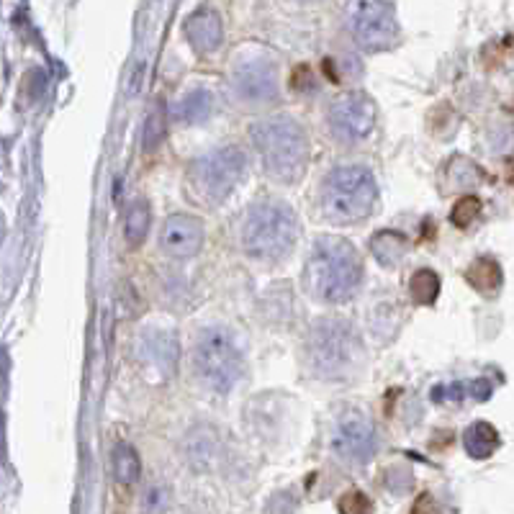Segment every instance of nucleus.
Returning a JSON list of instances; mask_svg holds the SVG:
<instances>
[{
  "mask_svg": "<svg viewBox=\"0 0 514 514\" xmlns=\"http://www.w3.org/2000/svg\"><path fill=\"white\" fill-rule=\"evenodd\" d=\"M468 283L481 293H494L502 288V268L494 257H479L466 273Z\"/></svg>",
  "mask_w": 514,
  "mask_h": 514,
  "instance_id": "18",
  "label": "nucleus"
},
{
  "mask_svg": "<svg viewBox=\"0 0 514 514\" xmlns=\"http://www.w3.org/2000/svg\"><path fill=\"white\" fill-rule=\"evenodd\" d=\"M463 445L473 458H489L499 448V432L489 422H473L463 435Z\"/></svg>",
  "mask_w": 514,
  "mask_h": 514,
  "instance_id": "15",
  "label": "nucleus"
},
{
  "mask_svg": "<svg viewBox=\"0 0 514 514\" xmlns=\"http://www.w3.org/2000/svg\"><path fill=\"white\" fill-rule=\"evenodd\" d=\"M114 476L119 484L132 486L142 479V461L132 445H116L114 450Z\"/></svg>",
  "mask_w": 514,
  "mask_h": 514,
  "instance_id": "19",
  "label": "nucleus"
},
{
  "mask_svg": "<svg viewBox=\"0 0 514 514\" xmlns=\"http://www.w3.org/2000/svg\"><path fill=\"white\" fill-rule=\"evenodd\" d=\"M306 288L327 304L353 299L363 281V260L342 237H319L306 260Z\"/></svg>",
  "mask_w": 514,
  "mask_h": 514,
  "instance_id": "1",
  "label": "nucleus"
},
{
  "mask_svg": "<svg viewBox=\"0 0 514 514\" xmlns=\"http://www.w3.org/2000/svg\"><path fill=\"white\" fill-rule=\"evenodd\" d=\"M206 227L198 216L173 214L165 219L160 229V247L165 255L175 260H188L204 250Z\"/></svg>",
  "mask_w": 514,
  "mask_h": 514,
  "instance_id": "11",
  "label": "nucleus"
},
{
  "mask_svg": "<svg viewBox=\"0 0 514 514\" xmlns=\"http://www.w3.org/2000/svg\"><path fill=\"white\" fill-rule=\"evenodd\" d=\"M170 507V491L165 486H150L142 497L144 514H162Z\"/></svg>",
  "mask_w": 514,
  "mask_h": 514,
  "instance_id": "24",
  "label": "nucleus"
},
{
  "mask_svg": "<svg viewBox=\"0 0 514 514\" xmlns=\"http://www.w3.org/2000/svg\"><path fill=\"white\" fill-rule=\"evenodd\" d=\"M409 293L419 306H432L440 296V275L430 268L417 270L409 281Z\"/></svg>",
  "mask_w": 514,
  "mask_h": 514,
  "instance_id": "20",
  "label": "nucleus"
},
{
  "mask_svg": "<svg viewBox=\"0 0 514 514\" xmlns=\"http://www.w3.org/2000/svg\"><path fill=\"white\" fill-rule=\"evenodd\" d=\"M247 173V155L240 147H222L211 155L196 160L191 168V183L196 193L211 204H222L224 198L240 186Z\"/></svg>",
  "mask_w": 514,
  "mask_h": 514,
  "instance_id": "7",
  "label": "nucleus"
},
{
  "mask_svg": "<svg viewBox=\"0 0 514 514\" xmlns=\"http://www.w3.org/2000/svg\"><path fill=\"white\" fill-rule=\"evenodd\" d=\"M350 26H353L360 47L368 52L391 49L399 39L394 3H383V0H368V3L350 6Z\"/></svg>",
  "mask_w": 514,
  "mask_h": 514,
  "instance_id": "8",
  "label": "nucleus"
},
{
  "mask_svg": "<svg viewBox=\"0 0 514 514\" xmlns=\"http://www.w3.org/2000/svg\"><path fill=\"white\" fill-rule=\"evenodd\" d=\"M165 132H168V126H165V116H162L160 108H155L144 124V152H152L157 144L165 139Z\"/></svg>",
  "mask_w": 514,
  "mask_h": 514,
  "instance_id": "23",
  "label": "nucleus"
},
{
  "mask_svg": "<svg viewBox=\"0 0 514 514\" xmlns=\"http://www.w3.org/2000/svg\"><path fill=\"white\" fill-rule=\"evenodd\" d=\"M193 365L198 378L216 394H229L234 383L240 381L245 360H242L240 345L234 342L232 332L222 324H211L198 332L196 350H193Z\"/></svg>",
  "mask_w": 514,
  "mask_h": 514,
  "instance_id": "6",
  "label": "nucleus"
},
{
  "mask_svg": "<svg viewBox=\"0 0 514 514\" xmlns=\"http://www.w3.org/2000/svg\"><path fill=\"white\" fill-rule=\"evenodd\" d=\"M234 90L247 103H270L278 98L275 67L265 60H245L234 70Z\"/></svg>",
  "mask_w": 514,
  "mask_h": 514,
  "instance_id": "12",
  "label": "nucleus"
},
{
  "mask_svg": "<svg viewBox=\"0 0 514 514\" xmlns=\"http://www.w3.org/2000/svg\"><path fill=\"white\" fill-rule=\"evenodd\" d=\"M337 509H340V514H373L376 512V509H373L371 497H368V494L360 489L345 491V494L340 497V502H337Z\"/></svg>",
  "mask_w": 514,
  "mask_h": 514,
  "instance_id": "21",
  "label": "nucleus"
},
{
  "mask_svg": "<svg viewBox=\"0 0 514 514\" xmlns=\"http://www.w3.org/2000/svg\"><path fill=\"white\" fill-rule=\"evenodd\" d=\"M311 371L319 378H345L363 358V342L345 319H319L306 342Z\"/></svg>",
  "mask_w": 514,
  "mask_h": 514,
  "instance_id": "5",
  "label": "nucleus"
},
{
  "mask_svg": "<svg viewBox=\"0 0 514 514\" xmlns=\"http://www.w3.org/2000/svg\"><path fill=\"white\" fill-rule=\"evenodd\" d=\"M409 250V240L399 232H378L371 240V252L383 268H394L404 260Z\"/></svg>",
  "mask_w": 514,
  "mask_h": 514,
  "instance_id": "14",
  "label": "nucleus"
},
{
  "mask_svg": "<svg viewBox=\"0 0 514 514\" xmlns=\"http://www.w3.org/2000/svg\"><path fill=\"white\" fill-rule=\"evenodd\" d=\"M150 224H152V209L147 201H134L126 211V219H124V237L126 242L132 247H139L144 240H147V234H150Z\"/></svg>",
  "mask_w": 514,
  "mask_h": 514,
  "instance_id": "16",
  "label": "nucleus"
},
{
  "mask_svg": "<svg viewBox=\"0 0 514 514\" xmlns=\"http://www.w3.org/2000/svg\"><path fill=\"white\" fill-rule=\"evenodd\" d=\"M332 450L353 466L373 461L378 453V432L371 419L358 412L345 414L332 432Z\"/></svg>",
  "mask_w": 514,
  "mask_h": 514,
  "instance_id": "10",
  "label": "nucleus"
},
{
  "mask_svg": "<svg viewBox=\"0 0 514 514\" xmlns=\"http://www.w3.org/2000/svg\"><path fill=\"white\" fill-rule=\"evenodd\" d=\"M376 103L365 93H347L327 111V124L337 139L347 144L363 142L376 129Z\"/></svg>",
  "mask_w": 514,
  "mask_h": 514,
  "instance_id": "9",
  "label": "nucleus"
},
{
  "mask_svg": "<svg viewBox=\"0 0 514 514\" xmlns=\"http://www.w3.org/2000/svg\"><path fill=\"white\" fill-rule=\"evenodd\" d=\"M479 211H481V201H479V198H476V196H466V198H461V201H458V204L453 206V211H450V222H453L455 227L466 229V227H471L473 219L479 216Z\"/></svg>",
  "mask_w": 514,
  "mask_h": 514,
  "instance_id": "22",
  "label": "nucleus"
},
{
  "mask_svg": "<svg viewBox=\"0 0 514 514\" xmlns=\"http://www.w3.org/2000/svg\"><path fill=\"white\" fill-rule=\"evenodd\" d=\"M183 31H186L188 42L198 54L214 52L224 39L222 18L214 8H198L196 13H191L186 24H183Z\"/></svg>",
  "mask_w": 514,
  "mask_h": 514,
  "instance_id": "13",
  "label": "nucleus"
},
{
  "mask_svg": "<svg viewBox=\"0 0 514 514\" xmlns=\"http://www.w3.org/2000/svg\"><path fill=\"white\" fill-rule=\"evenodd\" d=\"M250 137L255 150L263 157L268 175L288 186L304 178L309 165V139L299 121L288 116L263 119L252 124Z\"/></svg>",
  "mask_w": 514,
  "mask_h": 514,
  "instance_id": "2",
  "label": "nucleus"
},
{
  "mask_svg": "<svg viewBox=\"0 0 514 514\" xmlns=\"http://www.w3.org/2000/svg\"><path fill=\"white\" fill-rule=\"evenodd\" d=\"M299 237V219L291 206L281 201L257 204L242 224V247L252 260L260 263H278L296 245Z\"/></svg>",
  "mask_w": 514,
  "mask_h": 514,
  "instance_id": "4",
  "label": "nucleus"
},
{
  "mask_svg": "<svg viewBox=\"0 0 514 514\" xmlns=\"http://www.w3.org/2000/svg\"><path fill=\"white\" fill-rule=\"evenodd\" d=\"M378 206L376 175L363 165L335 168L322 183V214L335 224L363 222Z\"/></svg>",
  "mask_w": 514,
  "mask_h": 514,
  "instance_id": "3",
  "label": "nucleus"
},
{
  "mask_svg": "<svg viewBox=\"0 0 514 514\" xmlns=\"http://www.w3.org/2000/svg\"><path fill=\"white\" fill-rule=\"evenodd\" d=\"M211 111H214V96L209 90H193L178 103L175 116L180 121H186V124H201V121L209 119Z\"/></svg>",
  "mask_w": 514,
  "mask_h": 514,
  "instance_id": "17",
  "label": "nucleus"
},
{
  "mask_svg": "<svg viewBox=\"0 0 514 514\" xmlns=\"http://www.w3.org/2000/svg\"><path fill=\"white\" fill-rule=\"evenodd\" d=\"M412 514H440V507H437V502L432 499V494H422V497L414 502Z\"/></svg>",
  "mask_w": 514,
  "mask_h": 514,
  "instance_id": "25",
  "label": "nucleus"
}]
</instances>
